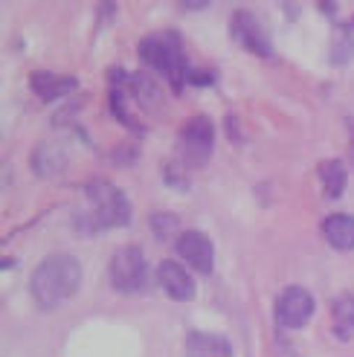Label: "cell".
<instances>
[{"instance_id": "8fae6325", "label": "cell", "mask_w": 354, "mask_h": 357, "mask_svg": "<svg viewBox=\"0 0 354 357\" xmlns=\"http://www.w3.org/2000/svg\"><path fill=\"white\" fill-rule=\"evenodd\" d=\"M29 84H32V91L38 93V96H41L44 102H49V99H61V96L73 93L76 87H79V82H76L73 76H59V73H47V70H38V73H32Z\"/></svg>"}, {"instance_id": "ac0fdd59", "label": "cell", "mask_w": 354, "mask_h": 357, "mask_svg": "<svg viewBox=\"0 0 354 357\" xmlns=\"http://www.w3.org/2000/svg\"><path fill=\"white\" fill-rule=\"evenodd\" d=\"M189 82L192 84H212V82H215V73H212V70H192Z\"/></svg>"}, {"instance_id": "277c9868", "label": "cell", "mask_w": 354, "mask_h": 357, "mask_svg": "<svg viewBox=\"0 0 354 357\" xmlns=\"http://www.w3.org/2000/svg\"><path fill=\"white\" fill-rule=\"evenodd\" d=\"M146 273H148V267H146V256H143V250L139 247H122L114 253L111 259V282H114V288L122 291V294H134L143 288V282H146Z\"/></svg>"}, {"instance_id": "5b68a950", "label": "cell", "mask_w": 354, "mask_h": 357, "mask_svg": "<svg viewBox=\"0 0 354 357\" xmlns=\"http://www.w3.org/2000/svg\"><path fill=\"white\" fill-rule=\"evenodd\" d=\"M212 142H215V128H212V122L206 116H194L180 131V154L189 166H201L212 154Z\"/></svg>"}, {"instance_id": "e0dca14e", "label": "cell", "mask_w": 354, "mask_h": 357, "mask_svg": "<svg viewBox=\"0 0 354 357\" xmlns=\"http://www.w3.org/2000/svg\"><path fill=\"white\" fill-rule=\"evenodd\" d=\"M177 227V218L174 215H154V229H157V236H166L169 229H174Z\"/></svg>"}, {"instance_id": "7c38bea8", "label": "cell", "mask_w": 354, "mask_h": 357, "mask_svg": "<svg viewBox=\"0 0 354 357\" xmlns=\"http://www.w3.org/2000/svg\"><path fill=\"white\" fill-rule=\"evenodd\" d=\"M323 236L334 250H354V218L331 215L323 221Z\"/></svg>"}, {"instance_id": "ba28073f", "label": "cell", "mask_w": 354, "mask_h": 357, "mask_svg": "<svg viewBox=\"0 0 354 357\" xmlns=\"http://www.w3.org/2000/svg\"><path fill=\"white\" fill-rule=\"evenodd\" d=\"M233 35H236V41H238L244 50L253 52V56H264V59L273 56L270 38L264 35L261 24L256 21V15H250V12H236V15H233Z\"/></svg>"}, {"instance_id": "8992f818", "label": "cell", "mask_w": 354, "mask_h": 357, "mask_svg": "<svg viewBox=\"0 0 354 357\" xmlns=\"http://www.w3.org/2000/svg\"><path fill=\"white\" fill-rule=\"evenodd\" d=\"M314 317V296L299 288V284H291L279 294L276 299V323L282 328H302L308 319Z\"/></svg>"}, {"instance_id": "52a82bcc", "label": "cell", "mask_w": 354, "mask_h": 357, "mask_svg": "<svg viewBox=\"0 0 354 357\" xmlns=\"http://www.w3.org/2000/svg\"><path fill=\"white\" fill-rule=\"evenodd\" d=\"M177 256L198 273H212V267H215V247L201 229H189L177 238Z\"/></svg>"}, {"instance_id": "5bb4252c", "label": "cell", "mask_w": 354, "mask_h": 357, "mask_svg": "<svg viewBox=\"0 0 354 357\" xmlns=\"http://www.w3.org/2000/svg\"><path fill=\"white\" fill-rule=\"evenodd\" d=\"M35 172H38L41 177H52V174H59L67 163V157L59 146H52V142H44V146H38V151H35Z\"/></svg>"}, {"instance_id": "2e32d148", "label": "cell", "mask_w": 354, "mask_h": 357, "mask_svg": "<svg viewBox=\"0 0 354 357\" xmlns=\"http://www.w3.org/2000/svg\"><path fill=\"white\" fill-rule=\"evenodd\" d=\"M351 50H354V41H351V35H348V32H340V38L331 44V61H337V64L348 61Z\"/></svg>"}, {"instance_id": "6da1fadb", "label": "cell", "mask_w": 354, "mask_h": 357, "mask_svg": "<svg viewBox=\"0 0 354 357\" xmlns=\"http://www.w3.org/2000/svg\"><path fill=\"white\" fill-rule=\"evenodd\" d=\"M79 284H82L79 259L70 253H52L35 267L29 279V291L41 308H59L61 302H67L79 291Z\"/></svg>"}, {"instance_id": "9a60e30c", "label": "cell", "mask_w": 354, "mask_h": 357, "mask_svg": "<svg viewBox=\"0 0 354 357\" xmlns=\"http://www.w3.org/2000/svg\"><path fill=\"white\" fill-rule=\"evenodd\" d=\"M320 177H323V186L328 198H340L343 189H346V166L343 160H325L320 163Z\"/></svg>"}, {"instance_id": "9c48e42d", "label": "cell", "mask_w": 354, "mask_h": 357, "mask_svg": "<svg viewBox=\"0 0 354 357\" xmlns=\"http://www.w3.org/2000/svg\"><path fill=\"white\" fill-rule=\"evenodd\" d=\"M157 282H160V288L171 296V299H192L194 296V282L189 276V271L183 264L177 261H163L160 267H157Z\"/></svg>"}, {"instance_id": "4fadbf2b", "label": "cell", "mask_w": 354, "mask_h": 357, "mask_svg": "<svg viewBox=\"0 0 354 357\" xmlns=\"http://www.w3.org/2000/svg\"><path fill=\"white\" fill-rule=\"evenodd\" d=\"M334 334L340 340H351L354 337V296L351 294H343L334 299Z\"/></svg>"}, {"instance_id": "30bf717a", "label": "cell", "mask_w": 354, "mask_h": 357, "mask_svg": "<svg viewBox=\"0 0 354 357\" xmlns=\"http://www.w3.org/2000/svg\"><path fill=\"white\" fill-rule=\"evenodd\" d=\"M186 357H233V346H229L221 334L189 331L186 334Z\"/></svg>"}, {"instance_id": "7a4b0ae2", "label": "cell", "mask_w": 354, "mask_h": 357, "mask_svg": "<svg viewBox=\"0 0 354 357\" xmlns=\"http://www.w3.org/2000/svg\"><path fill=\"white\" fill-rule=\"evenodd\" d=\"M84 198L91 204V212H84L82 227L84 229H108V227H125L131 221V201L108 181L87 183Z\"/></svg>"}, {"instance_id": "3957f363", "label": "cell", "mask_w": 354, "mask_h": 357, "mask_svg": "<svg viewBox=\"0 0 354 357\" xmlns=\"http://www.w3.org/2000/svg\"><path fill=\"white\" fill-rule=\"evenodd\" d=\"M139 56H143V61L151 70L166 76L174 84V91H180L183 82H189L192 67L186 64L180 38H177L174 32H154V35H148V38H143V44H139Z\"/></svg>"}]
</instances>
